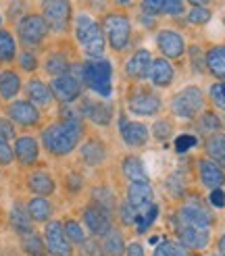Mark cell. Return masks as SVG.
<instances>
[{
	"label": "cell",
	"mask_w": 225,
	"mask_h": 256,
	"mask_svg": "<svg viewBox=\"0 0 225 256\" xmlns=\"http://www.w3.org/2000/svg\"><path fill=\"white\" fill-rule=\"evenodd\" d=\"M160 108V100L154 94H138L130 102V110L136 114H154Z\"/></svg>",
	"instance_id": "603a6c76"
},
{
	"label": "cell",
	"mask_w": 225,
	"mask_h": 256,
	"mask_svg": "<svg viewBox=\"0 0 225 256\" xmlns=\"http://www.w3.org/2000/svg\"><path fill=\"white\" fill-rule=\"evenodd\" d=\"M219 254H221V256H225V236L219 240Z\"/></svg>",
	"instance_id": "f5cc1de1"
},
{
	"label": "cell",
	"mask_w": 225,
	"mask_h": 256,
	"mask_svg": "<svg viewBox=\"0 0 225 256\" xmlns=\"http://www.w3.org/2000/svg\"><path fill=\"white\" fill-rule=\"evenodd\" d=\"M158 46L160 50L165 52L169 58H180L184 54V50H186V44H184V38L180 34H175V32H160L158 34Z\"/></svg>",
	"instance_id": "9a60e30c"
},
{
	"label": "cell",
	"mask_w": 225,
	"mask_h": 256,
	"mask_svg": "<svg viewBox=\"0 0 225 256\" xmlns=\"http://www.w3.org/2000/svg\"><path fill=\"white\" fill-rule=\"evenodd\" d=\"M28 188L34 192L36 196L46 198V196H50L54 192V179L50 177L48 173H44V171H36L28 179Z\"/></svg>",
	"instance_id": "7402d4cb"
},
{
	"label": "cell",
	"mask_w": 225,
	"mask_h": 256,
	"mask_svg": "<svg viewBox=\"0 0 225 256\" xmlns=\"http://www.w3.org/2000/svg\"><path fill=\"white\" fill-rule=\"evenodd\" d=\"M6 114H8V121H15L23 127L38 125V121H40V112H38V108L32 104L30 100L10 102L8 108H6Z\"/></svg>",
	"instance_id": "30bf717a"
},
{
	"label": "cell",
	"mask_w": 225,
	"mask_h": 256,
	"mask_svg": "<svg viewBox=\"0 0 225 256\" xmlns=\"http://www.w3.org/2000/svg\"><path fill=\"white\" fill-rule=\"evenodd\" d=\"M144 10L148 12V15H158V12L162 10V2H144Z\"/></svg>",
	"instance_id": "f907efd6"
},
{
	"label": "cell",
	"mask_w": 225,
	"mask_h": 256,
	"mask_svg": "<svg viewBox=\"0 0 225 256\" xmlns=\"http://www.w3.org/2000/svg\"><path fill=\"white\" fill-rule=\"evenodd\" d=\"M48 34V25L42 19V15H25L17 25V36L23 44L36 46L40 44Z\"/></svg>",
	"instance_id": "52a82bcc"
},
{
	"label": "cell",
	"mask_w": 225,
	"mask_h": 256,
	"mask_svg": "<svg viewBox=\"0 0 225 256\" xmlns=\"http://www.w3.org/2000/svg\"><path fill=\"white\" fill-rule=\"evenodd\" d=\"M104 156H106V150H104L102 144L98 142V140H90V142H86L84 148H82V158H84V162L92 164V167H96V164L102 162Z\"/></svg>",
	"instance_id": "f546056e"
},
{
	"label": "cell",
	"mask_w": 225,
	"mask_h": 256,
	"mask_svg": "<svg viewBox=\"0 0 225 256\" xmlns=\"http://www.w3.org/2000/svg\"><path fill=\"white\" fill-rule=\"evenodd\" d=\"M50 92H52V96L56 100L69 104V102L80 98L82 84L78 82V78H73L71 73H65V75H58V78L52 80V84H50Z\"/></svg>",
	"instance_id": "9c48e42d"
},
{
	"label": "cell",
	"mask_w": 225,
	"mask_h": 256,
	"mask_svg": "<svg viewBox=\"0 0 225 256\" xmlns=\"http://www.w3.org/2000/svg\"><path fill=\"white\" fill-rule=\"evenodd\" d=\"M46 71L50 75H54V78H58V75H65L69 71V60L62 54H52L46 60Z\"/></svg>",
	"instance_id": "836d02e7"
},
{
	"label": "cell",
	"mask_w": 225,
	"mask_h": 256,
	"mask_svg": "<svg viewBox=\"0 0 225 256\" xmlns=\"http://www.w3.org/2000/svg\"><path fill=\"white\" fill-rule=\"evenodd\" d=\"M82 112L96 125H108L112 117V108L104 102H94V100H84Z\"/></svg>",
	"instance_id": "2e32d148"
},
{
	"label": "cell",
	"mask_w": 225,
	"mask_h": 256,
	"mask_svg": "<svg viewBox=\"0 0 225 256\" xmlns=\"http://www.w3.org/2000/svg\"><path fill=\"white\" fill-rule=\"evenodd\" d=\"M182 244L186 248H192V250H202L208 244V229L206 227H192V225H186L182 229Z\"/></svg>",
	"instance_id": "ac0fdd59"
},
{
	"label": "cell",
	"mask_w": 225,
	"mask_h": 256,
	"mask_svg": "<svg viewBox=\"0 0 225 256\" xmlns=\"http://www.w3.org/2000/svg\"><path fill=\"white\" fill-rule=\"evenodd\" d=\"M75 38L86 50L88 56H100L104 50V34L100 30V25L90 17L82 12L75 19Z\"/></svg>",
	"instance_id": "7a4b0ae2"
},
{
	"label": "cell",
	"mask_w": 225,
	"mask_h": 256,
	"mask_svg": "<svg viewBox=\"0 0 225 256\" xmlns=\"http://www.w3.org/2000/svg\"><path fill=\"white\" fill-rule=\"evenodd\" d=\"M15 154H12V148L8 144V140L0 136V164H10Z\"/></svg>",
	"instance_id": "ab89813d"
},
{
	"label": "cell",
	"mask_w": 225,
	"mask_h": 256,
	"mask_svg": "<svg viewBox=\"0 0 225 256\" xmlns=\"http://www.w3.org/2000/svg\"><path fill=\"white\" fill-rule=\"evenodd\" d=\"M10 225L12 229L19 234V236H30L34 234V227H32V216L28 214V208L21 206V204H15L10 210Z\"/></svg>",
	"instance_id": "cb8c5ba5"
},
{
	"label": "cell",
	"mask_w": 225,
	"mask_h": 256,
	"mask_svg": "<svg viewBox=\"0 0 225 256\" xmlns=\"http://www.w3.org/2000/svg\"><path fill=\"white\" fill-rule=\"evenodd\" d=\"M169 132H171V123H167V121H160L154 125V136L158 140H165L169 136Z\"/></svg>",
	"instance_id": "7dc6e473"
},
{
	"label": "cell",
	"mask_w": 225,
	"mask_h": 256,
	"mask_svg": "<svg viewBox=\"0 0 225 256\" xmlns=\"http://www.w3.org/2000/svg\"><path fill=\"white\" fill-rule=\"evenodd\" d=\"M128 204L142 216L146 208L152 206V188L148 184H132L128 190Z\"/></svg>",
	"instance_id": "7c38bea8"
},
{
	"label": "cell",
	"mask_w": 225,
	"mask_h": 256,
	"mask_svg": "<svg viewBox=\"0 0 225 256\" xmlns=\"http://www.w3.org/2000/svg\"><path fill=\"white\" fill-rule=\"evenodd\" d=\"M148 75H150V80L154 82V86H169L171 80H173V69H171V65L167 60L158 58V60H154L152 65H150Z\"/></svg>",
	"instance_id": "484cf974"
},
{
	"label": "cell",
	"mask_w": 225,
	"mask_h": 256,
	"mask_svg": "<svg viewBox=\"0 0 225 256\" xmlns=\"http://www.w3.org/2000/svg\"><path fill=\"white\" fill-rule=\"evenodd\" d=\"M82 78L100 96H110L112 94V65L108 60H98L92 58L88 60L82 69Z\"/></svg>",
	"instance_id": "3957f363"
},
{
	"label": "cell",
	"mask_w": 225,
	"mask_h": 256,
	"mask_svg": "<svg viewBox=\"0 0 225 256\" xmlns=\"http://www.w3.org/2000/svg\"><path fill=\"white\" fill-rule=\"evenodd\" d=\"M19 65L23 71H34L38 67V58L34 56V52H30V50H25V52L19 54Z\"/></svg>",
	"instance_id": "b9f144b4"
},
{
	"label": "cell",
	"mask_w": 225,
	"mask_h": 256,
	"mask_svg": "<svg viewBox=\"0 0 225 256\" xmlns=\"http://www.w3.org/2000/svg\"><path fill=\"white\" fill-rule=\"evenodd\" d=\"M210 204H212V206H217V208H221L225 204V194L221 190H212L210 192Z\"/></svg>",
	"instance_id": "c3c4849f"
},
{
	"label": "cell",
	"mask_w": 225,
	"mask_h": 256,
	"mask_svg": "<svg viewBox=\"0 0 225 256\" xmlns=\"http://www.w3.org/2000/svg\"><path fill=\"white\" fill-rule=\"evenodd\" d=\"M152 256H188V252L180 244H175V242H160L154 248Z\"/></svg>",
	"instance_id": "e575fe53"
},
{
	"label": "cell",
	"mask_w": 225,
	"mask_h": 256,
	"mask_svg": "<svg viewBox=\"0 0 225 256\" xmlns=\"http://www.w3.org/2000/svg\"><path fill=\"white\" fill-rule=\"evenodd\" d=\"M123 173L128 175V179H132V184H148L144 164L138 156H128L123 160Z\"/></svg>",
	"instance_id": "4316f807"
},
{
	"label": "cell",
	"mask_w": 225,
	"mask_h": 256,
	"mask_svg": "<svg viewBox=\"0 0 225 256\" xmlns=\"http://www.w3.org/2000/svg\"><path fill=\"white\" fill-rule=\"evenodd\" d=\"M171 108H173V112L178 114V117L190 119L200 108H202V94H200L198 88H186L173 98Z\"/></svg>",
	"instance_id": "ba28073f"
},
{
	"label": "cell",
	"mask_w": 225,
	"mask_h": 256,
	"mask_svg": "<svg viewBox=\"0 0 225 256\" xmlns=\"http://www.w3.org/2000/svg\"><path fill=\"white\" fill-rule=\"evenodd\" d=\"M138 219H140V212H138L136 208H132V206H130V204H128V202H125V204H123V206H121V221L130 225V223H136Z\"/></svg>",
	"instance_id": "ee69618b"
},
{
	"label": "cell",
	"mask_w": 225,
	"mask_h": 256,
	"mask_svg": "<svg viewBox=\"0 0 225 256\" xmlns=\"http://www.w3.org/2000/svg\"><path fill=\"white\" fill-rule=\"evenodd\" d=\"M21 90V78L15 71H2L0 73V96L4 100H10L19 94Z\"/></svg>",
	"instance_id": "d4e9b609"
},
{
	"label": "cell",
	"mask_w": 225,
	"mask_h": 256,
	"mask_svg": "<svg viewBox=\"0 0 225 256\" xmlns=\"http://www.w3.org/2000/svg\"><path fill=\"white\" fill-rule=\"evenodd\" d=\"M196 146V138L194 136H180L178 140H175V150L178 152H186Z\"/></svg>",
	"instance_id": "f6af8a7d"
},
{
	"label": "cell",
	"mask_w": 225,
	"mask_h": 256,
	"mask_svg": "<svg viewBox=\"0 0 225 256\" xmlns=\"http://www.w3.org/2000/svg\"><path fill=\"white\" fill-rule=\"evenodd\" d=\"M23 246L28 250L32 256H42L44 254V246H42V240L38 238L36 234H30L23 238Z\"/></svg>",
	"instance_id": "8d00e7d4"
},
{
	"label": "cell",
	"mask_w": 225,
	"mask_h": 256,
	"mask_svg": "<svg viewBox=\"0 0 225 256\" xmlns=\"http://www.w3.org/2000/svg\"><path fill=\"white\" fill-rule=\"evenodd\" d=\"M104 34H106L112 48L123 50L130 42L132 25H130L128 17L119 15V12H112V15H106V19H104Z\"/></svg>",
	"instance_id": "5b68a950"
},
{
	"label": "cell",
	"mask_w": 225,
	"mask_h": 256,
	"mask_svg": "<svg viewBox=\"0 0 225 256\" xmlns=\"http://www.w3.org/2000/svg\"><path fill=\"white\" fill-rule=\"evenodd\" d=\"M210 98L219 108H225V84H215L212 86L210 88Z\"/></svg>",
	"instance_id": "7bdbcfd3"
},
{
	"label": "cell",
	"mask_w": 225,
	"mask_h": 256,
	"mask_svg": "<svg viewBox=\"0 0 225 256\" xmlns=\"http://www.w3.org/2000/svg\"><path fill=\"white\" fill-rule=\"evenodd\" d=\"M162 10H165L167 15H180L184 10V2H180V0H165V2H162Z\"/></svg>",
	"instance_id": "bcb514c9"
},
{
	"label": "cell",
	"mask_w": 225,
	"mask_h": 256,
	"mask_svg": "<svg viewBox=\"0 0 225 256\" xmlns=\"http://www.w3.org/2000/svg\"><path fill=\"white\" fill-rule=\"evenodd\" d=\"M94 204L96 206H100V208H104L106 212H110V208H112V194L110 192H106V190H96L94 192Z\"/></svg>",
	"instance_id": "f35d334b"
},
{
	"label": "cell",
	"mask_w": 225,
	"mask_h": 256,
	"mask_svg": "<svg viewBox=\"0 0 225 256\" xmlns=\"http://www.w3.org/2000/svg\"><path fill=\"white\" fill-rule=\"evenodd\" d=\"M128 256H144V248L140 244H132L128 248Z\"/></svg>",
	"instance_id": "816d5d0a"
},
{
	"label": "cell",
	"mask_w": 225,
	"mask_h": 256,
	"mask_svg": "<svg viewBox=\"0 0 225 256\" xmlns=\"http://www.w3.org/2000/svg\"><path fill=\"white\" fill-rule=\"evenodd\" d=\"M42 19L46 21L50 32L62 34L69 28L71 21V4L62 2V0H54V2H44L42 4Z\"/></svg>",
	"instance_id": "277c9868"
},
{
	"label": "cell",
	"mask_w": 225,
	"mask_h": 256,
	"mask_svg": "<svg viewBox=\"0 0 225 256\" xmlns=\"http://www.w3.org/2000/svg\"><path fill=\"white\" fill-rule=\"evenodd\" d=\"M206 152L208 156L219 162L221 167H225V136L223 134H215L206 140Z\"/></svg>",
	"instance_id": "4dcf8cb0"
},
{
	"label": "cell",
	"mask_w": 225,
	"mask_h": 256,
	"mask_svg": "<svg viewBox=\"0 0 225 256\" xmlns=\"http://www.w3.org/2000/svg\"><path fill=\"white\" fill-rule=\"evenodd\" d=\"M28 214L32 216V221H38V223H44L50 219V214H52V206H50V202L42 196L38 198H32L30 204H28Z\"/></svg>",
	"instance_id": "83f0119b"
},
{
	"label": "cell",
	"mask_w": 225,
	"mask_h": 256,
	"mask_svg": "<svg viewBox=\"0 0 225 256\" xmlns=\"http://www.w3.org/2000/svg\"><path fill=\"white\" fill-rule=\"evenodd\" d=\"M28 98L34 106H48L54 96L50 92V86H46L42 80H32L28 84Z\"/></svg>",
	"instance_id": "ffe728a7"
},
{
	"label": "cell",
	"mask_w": 225,
	"mask_h": 256,
	"mask_svg": "<svg viewBox=\"0 0 225 256\" xmlns=\"http://www.w3.org/2000/svg\"><path fill=\"white\" fill-rule=\"evenodd\" d=\"M208 19H210V12L204 6H200V4L192 6V10H190V21L192 23H206Z\"/></svg>",
	"instance_id": "60d3db41"
},
{
	"label": "cell",
	"mask_w": 225,
	"mask_h": 256,
	"mask_svg": "<svg viewBox=\"0 0 225 256\" xmlns=\"http://www.w3.org/2000/svg\"><path fill=\"white\" fill-rule=\"evenodd\" d=\"M62 227H65V234H67L69 242H75V244H84L86 242V234L78 221H67Z\"/></svg>",
	"instance_id": "d590c367"
},
{
	"label": "cell",
	"mask_w": 225,
	"mask_h": 256,
	"mask_svg": "<svg viewBox=\"0 0 225 256\" xmlns=\"http://www.w3.org/2000/svg\"><path fill=\"white\" fill-rule=\"evenodd\" d=\"M223 21H225V17H223Z\"/></svg>",
	"instance_id": "db71d44e"
},
{
	"label": "cell",
	"mask_w": 225,
	"mask_h": 256,
	"mask_svg": "<svg viewBox=\"0 0 225 256\" xmlns=\"http://www.w3.org/2000/svg\"><path fill=\"white\" fill-rule=\"evenodd\" d=\"M206 69L219 80H225V46L212 48L206 54Z\"/></svg>",
	"instance_id": "f1b7e54d"
},
{
	"label": "cell",
	"mask_w": 225,
	"mask_h": 256,
	"mask_svg": "<svg viewBox=\"0 0 225 256\" xmlns=\"http://www.w3.org/2000/svg\"><path fill=\"white\" fill-rule=\"evenodd\" d=\"M123 250H125L123 238L115 229H110L102 240V256H123Z\"/></svg>",
	"instance_id": "1f68e13d"
},
{
	"label": "cell",
	"mask_w": 225,
	"mask_h": 256,
	"mask_svg": "<svg viewBox=\"0 0 225 256\" xmlns=\"http://www.w3.org/2000/svg\"><path fill=\"white\" fill-rule=\"evenodd\" d=\"M82 123L78 117L67 114L62 121H56L48 125L42 132V144L44 148L54 156H67L69 152L78 148V142L82 140Z\"/></svg>",
	"instance_id": "6da1fadb"
},
{
	"label": "cell",
	"mask_w": 225,
	"mask_h": 256,
	"mask_svg": "<svg viewBox=\"0 0 225 256\" xmlns=\"http://www.w3.org/2000/svg\"><path fill=\"white\" fill-rule=\"evenodd\" d=\"M44 242H46V250L52 256H71L73 248L71 242L65 234V227L60 221H50L44 229Z\"/></svg>",
	"instance_id": "8992f818"
},
{
	"label": "cell",
	"mask_w": 225,
	"mask_h": 256,
	"mask_svg": "<svg viewBox=\"0 0 225 256\" xmlns=\"http://www.w3.org/2000/svg\"><path fill=\"white\" fill-rule=\"evenodd\" d=\"M156 212H158V206H156V204H152V206H150V208L140 216V221H138V232L144 234L146 229L152 225V221L156 219Z\"/></svg>",
	"instance_id": "74e56055"
},
{
	"label": "cell",
	"mask_w": 225,
	"mask_h": 256,
	"mask_svg": "<svg viewBox=\"0 0 225 256\" xmlns=\"http://www.w3.org/2000/svg\"><path fill=\"white\" fill-rule=\"evenodd\" d=\"M182 221L186 225H192V227H206L212 223L210 214L204 206H200L198 200H190L186 204V206L182 208Z\"/></svg>",
	"instance_id": "4fadbf2b"
},
{
	"label": "cell",
	"mask_w": 225,
	"mask_h": 256,
	"mask_svg": "<svg viewBox=\"0 0 225 256\" xmlns=\"http://www.w3.org/2000/svg\"><path fill=\"white\" fill-rule=\"evenodd\" d=\"M17 56V42L10 32L0 30V62H10Z\"/></svg>",
	"instance_id": "d6a6232c"
},
{
	"label": "cell",
	"mask_w": 225,
	"mask_h": 256,
	"mask_svg": "<svg viewBox=\"0 0 225 256\" xmlns=\"http://www.w3.org/2000/svg\"><path fill=\"white\" fill-rule=\"evenodd\" d=\"M12 154H15V158L21 164H34L38 160V154H40V146H38V142L34 138L23 136V138H17Z\"/></svg>",
	"instance_id": "5bb4252c"
},
{
	"label": "cell",
	"mask_w": 225,
	"mask_h": 256,
	"mask_svg": "<svg viewBox=\"0 0 225 256\" xmlns=\"http://www.w3.org/2000/svg\"><path fill=\"white\" fill-rule=\"evenodd\" d=\"M200 179L210 190H219L225 184V173L210 160H200Z\"/></svg>",
	"instance_id": "44dd1931"
},
{
	"label": "cell",
	"mask_w": 225,
	"mask_h": 256,
	"mask_svg": "<svg viewBox=\"0 0 225 256\" xmlns=\"http://www.w3.org/2000/svg\"><path fill=\"white\" fill-rule=\"evenodd\" d=\"M121 138H123V142L130 146H142L148 140V130L142 123L121 119Z\"/></svg>",
	"instance_id": "e0dca14e"
},
{
	"label": "cell",
	"mask_w": 225,
	"mask_h": 256,
	"mask_svg": "<svg viewBox=\"0 0 225 256\" xmlns=\"http://www.w3.org/2000/svg\"><path fill=\"white\" fill-rule=\"evenodd\" d=\"M150 65H152V58H150L148 50H138V52L128 60L125 71H128V75H132V78L140 80V78H146V75H148Z\"/></svg>",
	"instance_id": "d6986e66"
},
{
	"label": "cell",
	"mask_w": 225,
	"mask_h": 256,
	"mask_svg": "<svg viewBox=\"0 0 225 256\" xmlns=\"http://www.w3.org/2000/svg\"><path fill=\"white\" fill-rule=\"evenodd\" d=\"M0 136L6 138V140L15 136V130H12L10 121H6V119H0Z\"/></svg>",
	"instance_id": "681fc988"
},
{
	"label": "cell",
	"mask_w": 225,
	"mask_h": 256,
	"mask_svg": "<svg viewBox=\"0 0 225 256\" xmlns=\"http://www.w3.org/2000/svg\"><path fill=\"white\" fill-rule=\"evenodd\" d=\"M110 212H106L104 208H100V206H88L86 210H84V221H86V225H88V229L92 232V236H106L108 232H110V216H108Z\"/></svg>",
	"instance_id": "8fae6325"
}]
</instances>
